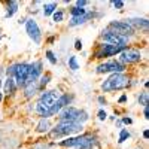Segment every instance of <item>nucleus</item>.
I'll return each mask as SVG.
<instances>
[{"mask_svg": "<svg viewBox=\"0 0 149 149\" xmlns=\"http://www.w3.org/2000/svg\"><path fill=\"white\" fill-rule=\"evenodd\" d=\"M88 9H84V8H78V6H70L69 8V15L70 18H76V17H82L85 15Z\"/></svg>", "mask_w": 149, "mask_h": 149, "instance_id": "21", "label": "nucleus"}, {"mask_svg": "<svg viewBox=\"0 0 149 149\" xmlns=\"http://www.w3.org/2000/svg\"><path fill=\"white\" fill-rule=\"evenodd\" d=\"M124 72H128V69L121 64L116 58H112V60H106V61H100L95 67H94V73L95 74H100V76H109L112 73H124Z\"/></svg>", "mask_w": 149, "mask_h": 149, "instance_id": "6", "label": "nucleus"}, {"mask_svg": "<svg viewBox=\"0 0 149 149\" xmlns=\"http://www.w3.org/2000/svg\"><path fill=\"white\" fill-rule=\"evenodd\" d=\"M128 24L136 30V33H142V34H146L148 33V29H149V21L148 18H140V17H134V18H127Z\"/></svg>", "mask_w": 149, "mask_h": 149, "instance_id": "13", "label": "nucleus"}, {"mask_svg": "<svg viewBox=\"0 0 149 149\" xmlns=\"http://www.w3.org/2000/svg\"><path fill=\"white\" fill-rule=\"evenodd\" d=\"M134 81L136 79L128 72L112 73L100 82V90H102L103 94H112V93L124 91V90H128V88H131V86H134L136 85Z\"/></svg>", "mask_w": 149, "mask_h": 149, "instance_id": "1", "label": "nucleus"}, {"mask_svg": "<svg viewBox=\"0 0 149 149\" xmlns=\"http://www.w3.org/2000/svg\"><path fill=\"white\" fill-rule=\"evenodd\" d=\"M45 58L48 60V63L51 66H57L58 64V57H57V54L52 51V49H46L45 51Z\"/></svg>", "mask_w": 149, "mask_h": 149, "instance_id": "24", "label": "nucleus"}, {"mask_svg": "<svg viewBox=\"0 0 149 149\" xmlns=\"http://www.w3.org/2000/svg\"><path fill=\"white\" fill-rule=\"evenodd\" d=\"M97 18H102V14H98L97 10H93V9H88L85 15L82 17H76V18H70L69 19V29H76V27H81V26H85L86 22H90L93 19H97Z\"/></svg>", "mask_w": 149, "mask_h": 149, "instance_id": "10", "label": "nucleus"}, {"mask_svg": "<svg viewBox=\"0 0 149 149\" xmlns=\"http://www.w3.org/2000/svg\"><path fill=\"white\" fill-rule=\"evenodd\" d=\"M116 60L128 69L130 66H136V64L142 63L143 61V54H142V51L139 48H136V46L131 45V46L124 49V51L116 57Z\"/></svg>", "mask_w": 149, "mask_h": 149, "instance_id": "7", "label": "nucleus"}, {"mask_svg": "<svg viewBox=\"0 0 149 149\" xmlns=\"http://www.w3.org/2000/svg\"><path fill=\"white\" fill-rule=\"evenodd\" d=\"M73 48H74V51H82V48H84V42H82V39H78L74 40V45H73Z\"/></svg>", "mask_w": 149, "mask_h": 149, "instance_id": "30", "label": "nucleus"}, {"mask_svg": "<svg viewBox=\"0 0 149 149\" xmlns=\"http://www.w3.org/2000/svg\"><path fill=\"white\" fill-rule=\"evenodd\" d=\"M51 128H52V121L49 118H40L39 121H37V124H36L34 131L37 134H48Z\"/></svg>", "mask_w": 149, "mask_h": 149, "instance_id": "16", "label": "nucleus"}, {"mask_svg": "<svg viewBox=\"0 0 149 149\" xmlns=\"http://www.w3.org/2000/svg\"><path fill=\"white\" fill-rule=\"evenodd\" d=\"M57 9H58V3L57 2H45V3H42V15L45 18L52 17V14Z\"/></svg>", "mask_w": 149, "mask_h": 149, "instance_id": "17", "label": "nucleus"}, {"mask_svg": "<svg viewBox=\"0 0 149 149\" xmlns=\"http://www.w3.org/2000/svg\"><path fill=\"white\" fill-rule=\"evenodd\" d=\"M85 125L78 122H73V121H57L52 128L49 130L48 136L51 140H63L66 137H70V136H78L81 133H84Z\"/></svg>", "mask_w": 149, "mask_h": 149, "instance_id": "2", "label": "nucleus"}, {"mask_svg": "<svg viewBox=\"0 0 149 149\" xmlns=\"http://www.w3.org/2000/svg\"><path fill=\"white\" fill-rule=\"evenodd\" d=\"M125 48L121 46H113L104 42H97L94 45V48L91 49V58L94 60H100V61H106V60H112L113 57H118Z\"/></svg>", "mask_w": 149, "mask_h": 149, "instance_id": "4", "label": "nucleus"}, {"mask_svg": "<svg viewBox=\"0 0 149 149\" xmlns=\"http://www.w3.org/2000/svg\"><path fill=\"white\" fill-rule=\"evenodd\" d=\"M55 39H57V36H55V34H54V36H49L48 39H46V42H48V43H52Z\"/></svg>", "mask_w": 149, "mask_h": 149, "instance_id": "36", "label": "nucleus"}, {"mask_svg": "<svg viewBox=\"0 0 149 149\" xmlns=\"http://www.w3.org/2000/svg\"><path fill=\"white\" fill-rule=\"evenodd\" d=\"M91 2H88V0H74L73 2V6H78V8H84L86 9V6H90Z\"/></svg>", "mask_w": 149, "mask_h": 149, "instance_id": "28", "label": "nucleus"}, {"mask_svg": "<svg viewBox=\"0 0 149 149\" xmlns=\"http://www.w3.org/2000/svg\"><path fill=\"white\" fill-rule=\"evenodd\" d=\"M79 113H81V109L72 104V106H66L64 109H61L58 112V115L55 116V119L57 121H73V122H78L79 121Z\"/></svg>", "mask_w": 149, "mask_h": 149, "instance_id": "11", "label": "nucleus"}, {"mask_svg": "<svg viewBox=\"0 0 149 149\" xmlns=\"http://www.w3.org/2000/svg\"><path fill=\"white\" fill-rule=\"evenodd\" d=\"M127 102H128V95H127V93H122V94L118 97V100H116L118 104H125Z\"/></svg>", "mask_w": 149, "mask_h": 149, "instance_id": "29", "label": "nucleus"}, {"mask_svg": "<svg viewBox=\"0 0 149 149\" xmlns=\"http://www.w3.org/2000/svg\"><path fill=\"white\" fill-rule=\"evenodd\" d=\"M109 119H110V121H115V119H116V115H110Z\"/></svg>", "mask_w": 149, "mask_h": 149, "instance_id": "37", "label": "nucleus"}, {"mask_svg": "<svg viewBox=\"0 0 149 149\" xmlns=\"http://www.w3.org/2000/svg\"><path fill=\"white\" fill-rule=\"evenodd\" d=\"M110 5L113 6L116 10H122L124 6H125V2H124V0H113V2H110Z\"/></svg>", "mask_w": 149, "mask_h": 149, "instance_id": "27", "label": "nucleus"}, {"mask_svg": "<svg viewBox=\"0 0 149 149\" xmlns=\"http://www.w3.org/2000/svg\"><path fill=\"white\" fill-rule=\"evenodd\" d=\"M0 40H2V36H0Z\"/></svg>", "mask_w": 149, "mask_h": 149, "instance_id": "38", "label": "nucleus"}, {"mask_svg": "<svg viewBox=\"0 0 149 149\" xmlns=\"http://www.w3.org/2000/svg\"><path fill=\"white\" fill-rule=\"evenodd\" d=\"M143 118L146 121H149V106H145L143 107Z\"/></svg>", "mask_w": 149, "mask_h": 149, "instance_id": "33", "label": "nucleus"}, {"mask_svg": "<svg viewBox=\"0 0 149 149\" xmlns=\"http://www.w3.org/2000/svg\"><path fill=\"white\" fill-rule=\"evenodd\" d=\"M143 139H145V140H148V139H149V130H148V128H145V130H143Z\"/></svg>", "mask_w": 149, "mask_h": 149, "instance_id": "35", "label": "nucleus"}, {"mask_svg": "<svg viewBox=\"0 0 149 149\" xmlns=\"http://www.w3.org/2000/svg\"><path fill=\"white\" fill-rule=\"evenodd\" d=\"M26 33L29 36V39L36 45V46H39L42 45V40H43V34H42V30L39 27V24H37L36 18H27L26 21Z\"/></svg>", "mask_w": 149, "mask_h": 149, "instance_id": "9", "label": "nucleus"}, {"mask_svg": "<svg viewBox=\"0 0 149 149\" xmlns=\"http://www.w3.org/2000/svg\"><path fill=\"white\" fill-rule=\"evenodd\" d=\"M67 67L72 72H78L81 69V63H79V60H78L76 55H69V58H67Z\"/></svg>", "mask_w": 149, "mask_h": 149, "instance_id": "20", "label": "nucleus"}, {"mask_svg": "<svg viewBox=\"0 0 149 149\" xmlns=\"http://www.w3.org/2000/svg\"><path fill=\"white\" fill-rule=\"evenodd\" d=\"M107 116H109V115H107V112H106L103 107H102V109H98V112H97V119H98V121H100V122H104V121L107 119Z\"/></svg>", "mask_w": 149, "mask_h": 149, "instance_id": "26", "label": "nucleus"}, {"mask_svg": "<svg viewBox=\"0 0 149 149\" xmlns=\"http://www.w3.org/2000/svg\"><path fill=\"white\" fill-rule=\"evenodd\" d=\"M106 29L115 31V33H118L121 36H125V37H128V39H131V40L137 36L136 30L130 26L127 19H112V21H109Z\"/></svg>", "mask_w": 149, "mask_h": 149, "instance_id": "8", "label": "nucleus"}, {"mask_svg": "<svg viewBox=\"0 0 149 149\" xmlns=\"http://www.w3.org/2000/svg\"><path fill=\"white\" fill-rule=\"evenodd\" d=\"M52 81V74L49 73V72H43V74L39 78V81H37V85H39V91H45L46 90V86L49 85V82Z\"/></svg>", "mask_w": 149, "mask_h": 149, "instance_id": "19", "label": "nucleus"}, {"mask_svg": "<svg viewBox=\"0 0 149 149\" xmlns=\"http://www.w3.org/2000/svg\"><path fill=\"white\" fill-rule=\"evenodd\" d=\"M121 122H122V125H133V118L131 116H122L121 118Z\"/></svg>", "mask_w": 149, "mask_h": 149, "instance_id": "32", "label": "nucleus"}, {"mask_svg": "<svg viewBox=\"0 0 149 149\" xmlns=\"http://www.w3.org/2000/svg\"><path fill=\"white\" fill-rule=\"evenodd\" d=\"M137 104L145 107V106H149V94L146 90H142L137 95Z\"/></svg>", "mask_w": 149, "mask_h": 149, "instance_id": "22", "label": "nucleus"}, {"mask_svg": "<svg viewBox=\"0 0 149 149\" xmlns=\"http://www.w3.org/2000/svg\"><path fill=\"white\" fill-rule=\"evenodd\" d=\"M98 42H104V43H109V45H113V46H121V48H128L133 45V40L128 39L125 36H121L115 31H112L109 29H103L98 34Z\"/></svg>", "mask_w": 149, "mask_h": 149, "instance_id": "5", "label": "nucleus"}, {"mask_svg": "<svg viewBox=\"0 0 149 149\" xmlns=\"http://www.w3.org/2000/svg\"><path fill=\"white\" fill-rule=\"evenodd\" d=\"M29 73H30V63L21 61V63H12L5 69L6 78H14L18 90H22L27 85L29 81Z\"/></svg>", "mask_w": 149, "mask_h": 149, "instance_id": "3", "label": "nucleus"}, {"mask_svg": "<svg viewBox=\"0 0 149 149\" xmlns=\"http://www.w3.org/2000/svg\"><path fill=\"white\" fill-rule=\"evenodd\" d=\"M18 10H19V2H17V0L6 2V14H5V18H12Z\"/></svg>", "mask_w": 149, "mask_h": 149, "instance_id": "18", "label": "nucleus"}, {"mask_svg": "<svg viewBox=\"0 0 149 149\" xmlns=\"http://www.w3.org/2000/svg\"><path fill=\"white\" fill-rule=\"evenodd\" d=\"M39 93L40 91H39V85H37V82H30V84H27L22 88V97L27 98V100H31V98L36 97Z\"/></svg>", "mask_w": 149, "mask_h": 149, "instance_id": "15", "label": "nucleus"}, {"mask_svg": "<svg viewBox=\"0 0 149 149\" xmlns=\"http://www.w3.org/2000/svg\"><path fill=\"white\" fill-rule=\"evenodd\" d=\"M45 69H43V63L42 60H34L33 63H30V73H29V81L27 84L30 82H37L39 78L43 74Z\"/></svg>", "mask_w": 149, "mask_h": 149, "instance_id": "12", "label": "nucleus"}, {"mask_svg": "<svg viewBox=\"0 0 149 149\" xmlns=\"http://www.w3.org/2000/svg\"><path fill=\"white\" fill-rule=\"evenodd\" d=\"M97 103L100 104V106H106V104H107V97H106L104 94L98 95V97H97Z\"/></svg>", "mask_w": 149, "mask_h": 149, "instance_id": "31", "label": "nucleus"}, {"mask_svg": "<svg viewBox=\"0 0 149 149\" xmlns=\"http://www.w3.org/2000/svg\"><path fill=\"white\" fill-rule=\"evenodd\" d=\"M17 91H18V86H17L14 78H6L3 81V84H2V93H3V95L10 97V95H14Z\"/></svg>", "mask_w": 149, "mask_h": 149, "instance_id": "14", "label": "nucleus"}, {"mask_svg": "<svg viewBox=\"0 0 149 149\" xmlns=\"http://www.w3.org/2000/svg\"><path fill=\"white\" fill-rule=\"evenodd\" d=\"M113 122H115V127H118L119 130H121V128H124V125H122V122H121V119H115Z\"/></svg>", "mask_w": 149, "mask_h": 149, "instance_id": "34", "label": "nucleus"}, {"mask_svg": "<svg viewBox=\"0 0 149 149\" xmlns=\"http://www.w3.org/2000/svg\"><path fill=\"white\" fill-rule=\"evenodd\" d=\"M130 137H131V133L128 131V128H121L119 130V134H118V143L122 145L124 142H127Z\"/></svg>", "mask_w": 149, "mask_h": 149, "instance_id": "25", "label": "nucleus"}, {"mask_svg": "<svg viewBox=\"0 0 149 149\" xmlns=\"http://www.w3.org/2000/svg\"><path fill=\"white\" fill-rule=\"evenodd\" d=\"M52 21L55 22V24H60V22H63L64 21V18H66V10L64 9H61V8H58L54 14H52Z\"/></svg>", "mask_w": 149, "mask_h": 149, "instance_id": "23", "label": "nucleus"}]
</instances>
